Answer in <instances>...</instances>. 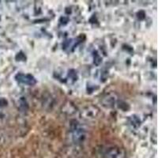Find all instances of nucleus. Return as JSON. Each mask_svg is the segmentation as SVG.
Instances as JSON below:
<instances>
[{"label":"nucleus","mask_w":158,"mask_h":158,"mask_svg":"<svg viewBox=\"0 0 158 158\" xmlns=\"http://www.w3.org/2000/svg\"><path fill=\"white\" fill-rule=\"evenodd\" d=\"M17 81L19 83H22L24 85H33L36 83V80L34 77L31 74H22V73H19L15 77Z\"/></svg>","instance_id":"obj_1"},{"label":"nucleus","mask_w":158,"mask_h":158,"mask_svg":"<svg viewBox=\"0 0 158 158\" xmlns=\"http://www.w3.org/2000/svg\"><path fill=\"white\" fill-rule=\"evenodd\" d=\"M73 137H74V140L75 141V142H81V141L82 140L83 137H84L83 129H81V128L79 127L77 125H76V126L73 128Z\"/></svg>","instance_id":"obj_2"},{"label":"nucleus","mask_w":158,"mask_h":158,"mask_svg":"<svg viewBox=\"0 0 158 158\" xmlns=\"http://www.w3.org/2000/svg\"><path fill=\"white\" fill-rule=\"evenodd\" d=\"M105 156H106V158H123V154L119 149L112 148L105 153Z\"/></svg>","instance_id":"obj_3"}]
</instances>
